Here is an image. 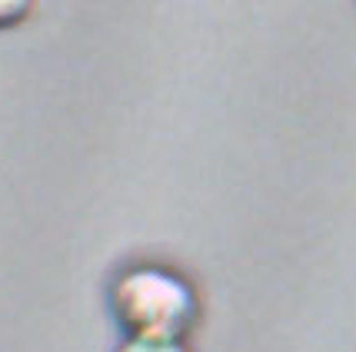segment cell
Returning <instances> with one entry per match:
<instances>
[{
    "label": "cell",
    "mask_w": 356,
    "mask_h": 352,
    "mask_svg": "<svg viewBox=\"0 0 356 352\" xmlns=\"http://www.w3.org/2000/svg\"><path fill=\"white\" fill-rule=\"evenodd\" d=\"M33 14V3L27 0H0V31H14Z\"/></svg>",
    "instance_id": "3"
},
{
    "label": "cell",
    "mask_w": 356,
    "mask_h": 352,
    "mask_svg": "<svg viewBox=\"0 0 356 352\" xmlns=\"http://www.w3.org/2000/svg\"><path fill=\"white\" fill-rule=\"evenodd\" d=\"M113 352H193L190 339L170 336H124Z\"/></svg>",
    "instance_id": "2"
},
{
    "label": "cell",
    "mask_w": 356,
    "mask_h": 352,
    "mask_svg": "<svg viewBox=\"0 0 356 352\" xmlns=\"http://www.w3.org/2000/svg\"><path fill=\"white\" fill-rule=\"evenodd\" d=\"M107 309L124 336L190 339L203 299L193 276L163 260H134L107 283Z\"/></svg>",
    "instance_id": "1"
}]
</instances>
